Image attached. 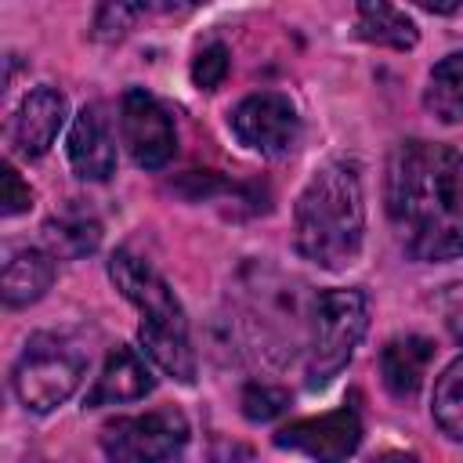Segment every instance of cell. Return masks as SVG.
Wrapping results in <instances>:
<instances>
[{
	"label": "cell",
	"instance_id": "obj_1",
	"mask_svg": "<svg viewBox=\"0 0 463 463\" xmlns=\"http://www.w3.org/2000/svg\"><path fill=\"white\" fill-rule=\"evenodd\" d=\"M387 221L412 260L463 257V156L438 141H402L387 159Z\"/></svg>",
	"mask_w": 463,
	"mask_h": 463
},
{
	"label": "cell",
	"instance_id": "obj_2",
	"mask_svg": "<svg viewBox=\"0 0 463 463\" xmlns=\"http://www.w3.org/2000/svg\"><path fill=\"white\" fill-rule=\"evenodd\" d=\"M365 239V195L354 163L329 159L304 184L293 210L297 253L326 271L358 260Z\"/></svg>",
	"mask_w": 463,
	"mask_h": 463
},
{
	"label": "cell",
	"instance_id": "obj_3",
	"mask_svg": "<svg viewBox=\"0 0 463 463\" xmlns=\"http://www.w3.org/2000/svg\"><path fill=\"white\" fill-rule=\"evenodd\" d=\"M109 279L112 286L141 311V329L137 340L145 354L177 383L195 380V351L188 340V322L184 307L166 286V279L130 250H116L109 257Z\"/></svg>",
	"mask_w": 463,
	"mask_h": 463
},
{
	"label": "cell",
	"instance_id": "obj_4",
	"mask_svg": "<svg viewBox=\"0 0 463 463\" xmlns=\"http://www.w3.org/2000/svg\"><path fill=\"white\" fill-rule=\"evenodd\" d=\"M83 373H87V354L80 344L58 333H33L11 369V387L25 412L43 416L72 398Z\"/></svg>",
	"mask_w": 463,
	"mask_h": 463
},
{
	"label": "cell",
	"instance_id": "obj_5",
	"mask_svg": "<svg viewBox=\"0 0 463 463\" xmlns=\"http://www.w3.org/2000/svg\"><path fill=\"white\" fill-rule=\"evenodd\" d=\"M369 326V304L358 289H322L311 304L307 387H326L354 354Z\"/></svg>",
	"mask_w": 463,
	"mask_h": 463
},
{
	"label": "cell",
	"instance_id": "obj_6",
	"mask_svg": "<svg viewBox=\"0 0 463 463\" xmlns=\"http://www.w3.org/2000/svg\"><path fill=\"white\" fill-rule=\"evenodd\" d=\"M188 445V420L177 409H152L141 416H116L101 427V452L109 463H170Z\"/></svg>",
	"mask_w": 463,
	"mask_h": 463
},
{
	"label": "cell",
	"instance_id": "obj_7",
	"mask_svg": "<svg viewBox=\"0 0 463 463\" xmlns=\"http://www.w3.org/2000/svg\"><path fill=\"white\" fill-rule=\"evenodd\" d=\"M228 127L239 137V145L260 156H286L300 137V116L293 101L279 90H260L242 98L232 109Z\"/></svg>",
	"mask_w": 463,
	"mask_h": 463
},
{
	"label": "cell",
	"instance_id": "obj_8",
	"mask_svg": "<svg viewBox=\"0 0 463 463\" xmlns=\"http://www.w3.org/2000/svg\"><path fill=\"white\" fill-rule=\"evenodd\" d=\"M119 130L130 159L145 170H159L170 163L177 148V130L170 112L148 94V90H127L119 101Z\"/></svg>",
	"mask_w": 463,
	"mask_h": 463
},
{
	"label": "cell",
	"instance_id": "obj_9",
	"mask_svg": "<svg viewBox=\"0 0 463 463\" xmlns=\"http://www.w3.org/2000/svg\"><path fill=\"white\" fill-rule=\"evenodd\" d=\"M358 441H362V420L351 405L311 416V420H297L275 434L279 449L304 452L315 463H347V456L358 449Z\"/></svg>",
	"mask_w": 463,
	"mask_h": 463
},
{
	"label": "cell",
	"instance_id": "obj_10",
	"mask_svg": "<svg viewBox=\"0 0 463 463\" xmlns=\"http://www.w3.org/2000/svg\"><path fill=\"white\" fill-rule=\"evenodd\" d=\"M65 156L76 177L83 181H109L116 170V145L109 134V123L98 105H83L69 127Z\"/></svg>",
	"mask_w": 463,
	"mask_h": 463
},
{
	"label": "cell",
	"instance_id": "obj_11",
	"mask_svg": "<svg viewBox=\"0 0 463 463\" xmlns=\"http://www.w3.org/2000/svg\"><path fill=\"white\" fill-rule=\"evenodd\" d=\"M65 112H69V101H65V94L58 87H36V90H29L25 101L14 112V123H11L14 148L25 159L43 156L54 145V137H58V130L65 123Z\"/></svg>",
	"mask_w": 463,
	"mask_h": 463
},
{
	"label": "cell",
	"instance_id": "obj_12",
	"mask_svg": "<svg viewBox=\"0 0 463 463\" xmlns=\"http://www.w3.org/2000/svg\"><path fill=\"white\" fill-rule=\"evenodd\" d=\"M152 387H156V380H152L148 362H145L134 347L119 344V347L109 351V358H105V365H101L94 387L87 391V402H83V405H87V409H101V405L137 402V398H145Z\"/></svg>",
	"mask_w": 463,
	"mask_h": 463
},
{
	"label": "cell",
	"instance_id": "obj_13",
	"mask_svg": "<svg viewBox=\"0 0 463 463\" xmlns=\"http://www.w3.org/2000/svg\"><path fill=\"white\" fill-rule=\"evenodd\" d=\"M54 282V253L36 246H7L0 268V293L7 307H25L40 300Z\"/></svg>",
	"mask_w": 463,
	"mask_h": 463
},
{
	"label": "cell",
	"instance_id": "obj_14",
	"mask_svg": "<svg viewBox=\"0 0 463 463\" xmlns=\"http://www.w3.org/2000/svg\"><path fill=\"white\" fill-rule=\"evenodd\" d=\"M434 358V344L420 333H405V336H394L383 344L380 351V376H383V387L394 394V398H412L420 387H423V376H427V365Z\"/></svg>",
	"mask_w": 463,
	"mask_h": 463
},
{
	"label": "cell",
	"instance_id": "obj_15",
	"mask_svg": "<svg viewBox=\"0 0 463 463\" xmlns=\"http://www.w3.org/2000/svg\"><path fill=\"white\" fill-rule=\"evenodd\" d=\"M43 232H47V242H51L54 257H83V253H94L98 242H101L98 217L90 210L76 206V199L69 206H61L58 213H51Z\"/></svg>",
	"mask_w": 463,
	"mask_h": 463
},
{
	"label": "cell",
	"instance_id": "obj_16",
	"mask_svg": "<svg viewBox=\"0 0 463 463\" xmlns=\"http://www.w3.org/2000/svg\"><path fill=\"white\" fill-rule=\"evenodd\" d=\"M423 105L434 119L441 123H459L463 119V51L445 54L423 87Z\"/></svg>",
	"mask_w": 463,
	"mask_h": 463
},
{
	"label": "cell",
	"instance_id": "obj_17",
	"mask_svg": "<svg viewBox=\"0 0 463 463\" xmlns=\"http://www.w3.org/2000/svg\"><path fill=\"white\" fill-rule=\"evenodd\" d=\"M358 36L369 40V43H380V47H394V51H409L416 47L420 33H416V22L391 7V4H358V22H354Z\"/></svg>",
	"mask_w": 463,
	"mask_h": 463
},
{
	"label": "cell",
	"instance_id": "obj_18",
	"mask_svg": "<svg viewBox=\"0 0 463 463\" xmlns=\"http://www.w3.org/2000/svg\"><path fill=\"white\" fill-rule=\"evenodd\" d=\"M430 412H434V423L452 441H463V354L438 376L434 398H430Z\"/></svg>",
	"mask_w": 463,
	"mask_h": 463
},
{
	"label": "cell",
	"instance_id": "obj_19",
	"mask_svg": "<svg viewBox=\"0 0 463 463\" xmlns=\"http://www.w3.org/2000/svg\"><path fill=\"white\" fill-rule=\"evenodd\" d=\"M228 69H232L228 47H224V43H206V47L195 54V61H192V83H195L199 90H217V87L224 83Z\"/></svg>",
	"mask_w": 463,
	"mask_h": 463
},
{
	"label": "cell",
	"instance_id": "obj_20",
	"mask_svg": "<svg viewBox=\"0 0 463 463\" xmlns=\"http://www.w3.org/2000/svg\"><path fill=\"white\" fill-rule=\"evenodd\" d=\"M286 405H289V394H286L282 387H271V383H250V387L242 391V412H246V420H253V423L275 420Z\"/></svg>",
	"mask_w": 463,
	"mask_h": 463
},
{
	"label": "cell",
	"instance_id": "obj_21",
	"mask_svg": "<svg viewBox=\"0 0 463 463\" xmlns=\"http://www.w3.org/2000/svg\"><path fill=\"white\" fill-rule=\"evenodd\" d=\"M29 206H33L29 184L18 177V170L11 163H4V170H0V213L4 217H14V213H22Z\"/></svg>",
	"mask_w": 463,
	"mask_h": 463
},
{
	"label": "cell",
	"instance_id": "obj_22",
	"mask_svg": "<svg viewBox=\"0 0 463 463\" xmlns=\"http://www.w3.org/2000/svg\"><path fill=\"white\" fill-rule=\"evenodd\" d=\"M141 11H145V7L105 4V7L98 11V18H94V36H98V40H119V36L130 29V22H134Z\"/></svg>",
	"mask_w": 463,
	"mask_h": 463
},
{
	"label": "cell",
	"instance_id": "obj_23",
	"mask_svg": "<svg viewBox=\"0 0 463 463\" xmlns=\"http://www.w3.org/2000/svg\"><path fill=\"white\" fill-rule=\"evenodd\" d=\"M445 322H449V333L463 344V282L445 293Z\"/></svg>",
	"mask_w": 463,
	"mask_h": 463
},
{
	"label": "cell",
	"instance_id": "obj_24",
	"mask_svg": "<svg viewBox=\"0 0 463 463\" xmlns=\"http://www.w3.org/2000/svg\"><path fill=\"white\" fill-rule=\"evenodd\" d=\"M369 463H416V456H412V452H398V449H387V452L373 456Z\"/></svg>",
	"mask_w": 463,
	"mask_h": 463
},
{
	"label": "cell",
	"instance_id": "obj_25",
	"mask_svg": "<svg viewBox=\"0 0 463 463\" xmlns=\"http://www.w3.org/2000/svg\"><path fill=\"white\" fill-rule=\"evenodd\" d=\"M25 463H47V459H40V456H29V459H25Z\"/></svg>",
	"mask_w": 463,
	"mask_h": 463
}]
</instances>
